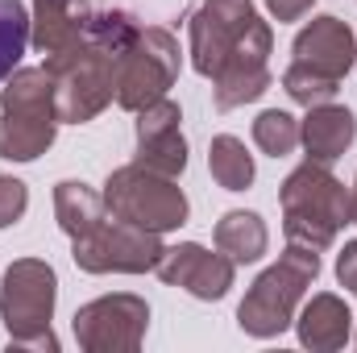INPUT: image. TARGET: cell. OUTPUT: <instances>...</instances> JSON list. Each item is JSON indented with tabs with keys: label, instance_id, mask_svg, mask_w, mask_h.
I'll return each mask as SVG.
<instances>
[{
	"label": "cell",
	"instance_id": "cell-1",
	"mask_svg": "<svg viewBox=\"0 0 357 353\" xmlns=\"http://www.w3.org/2000/svg\"><path fill=\"white\" fill-rule=\"evenodd\" d=\"M195 71L216 80V108H237L270 88V29L250 0H208L191 21Z\"/></svg>",
	"mask_w": 357,
	"mask_h": 353
},
{
	"label": "cell",
	"instance_id": "cell-2",
	"mask_svg": "<svg viewBox=\"0 0 357 353\" xmlns=\"http://www.w3.org/2000/svg\"><path fill=\"white\" fill-rule=\"evenodd\" d=\"M282 212H287V237L295 246L324 250L337 237V229L354 220V195L320 163H307L282 183Z\"/></svg>",
	"mask_w": 357,
	"mask_h": 353
},
{
	"label": "cell",
	"instance_id": "cell-3",
	"mask_svg": "<svg viewBox=\"0 0 357 353\" xmlns=\"http://www.w3.org/2000/svg\"><path fill=\"white\" fill-rule=\"evenodd\" d=\"M59 104L50 71H17L4 88V121H0V158L29 163L54 142Z\"/></svg>",
	"mask_w": 357,
	"mask_h": 353
},
{
	"label": "cell",
	"instance_id": "cell-4",
	"mask_svg": "<svg viewBox=\"0 0 357 353\" xmlns=\"http://www.w3.org/2000/svg\"><path fill=\"white\" fill-rule=\"evenodd\" d=\"M46 71L54 80L59 121H91L116 88V54L100 50L96 42H75L46 59Z\"/></svg>",
	"mask_w": 357,
	"mask_h": 353
},
{
	"label": "cell",
	"instance_id": "cell-5",
	"mask_svg": "<svg viewBox=\"0 0 357 353\" xmlns=\"http://www.w3.org/2000/svg\"><path fill=\"white\" fill-rule=\"evenodd\" d=\"M320 258L312 246H291L278 266H270L266 274L254 283V291L241 303V329L254 337H274L291 324V312L303 295V287L316 278Z\"/></svg>",
	"mask_w": 357,
	"mask_h": 353
},
{
	"label": "cell",
	"instance_id": "cell-6",
	"mask_svg": "<svg viewBox=\"0 0 357 353\" xmlns=\"http://www.w3.org/2000/svg\"><path fill=\"white\" fill-rule=\"evenodd\" d=\"M104 208L125 220V225H137L146 233H167L178 229L187 220V200L178 191L171 175H158L150 167H125L108 179V191H104Z\"/></svg>",
	"mask_w": 357,
	"mask_h": 353
},
{
	"label": "cell",
	"instance_id": "cell-7",
	"mask_svg": "<svg viewBox=\"0 0 357 353\" xmlns=\"http://www.w3.org/2000/svg\"><path fill=\"white\" fill-rule=\"evenodd\" d=\"M178 75V42L167 29H142L125 54H116V100L121 108H150Z\"/></svg>",
	"mask_w": 357,
	"mask_h": 353
},
{
	"label": "cell",
	"instance_id": "cell-8",
	"mask_svg": "<svg viewBox=\"0 0 357 353\" xmlns=\"http://www.w3.org/2000/svg\"><path fill=\"white\" fill-rule=\"evenodd\" d=\"M54 312V270L46 262H17L8 266L0 283V316L8 324L13 345H50L54 337L46 333Z\"/></svg>",
	"mask_w": 357,
	"mask_h": 353
},
{
	"label": "cell",
	"instance_id": "cell-9",
	"mask_svg": "<svg viewBox=\"0 0 357 353\" xmlns=\"http://www.w3.org/2000/svg\"><path fill=\"white\" fill-rule=\"evenodd\" d=\"M162 246H158V233H146L137 225H125V220H100L96 229H88L84 237H75V262L91 270V274H104V270H158L162 262Z\"/></svg>",
	"mask_w": 357,
	"mask_h": 353
},
{
	"label": "cell",
	"instance_id": "cell-10",
	"mask_svg": "<svg viewBox=\"0 0 357 353\" xmlns=\"http://www.w3.org/2000/svg\"><path fill=\"white\" fill-rule=\"evenodd\" d=\"M178 121H183L178 104H171L167 96L142 108V121H137V163L142 167L171 179L187 167V142L178 133Z\"/></svg>",
	"mask_w": 357,
	"mask_h": 353
},
{
	"label": "cell",
	"instance_id": "cell-11",
	"mask_svg": "<svg viewBox=\"0 0 357 353\" xmlns=\"http://www.w3.org/2000/svg\"><path fill=\"white\" fill-rule=\"evenodd\" d=\"M150 320V308L133 295H108V299H96L88 303L79 316H75V337L88 345V350H133L137 337L133 333H121V324H142L146 329Z\"/></svg>",
	"mask_w": 357,
	"mask_h": 353
},
{
	"label": "cell",
	"instance_id": "cell-12",
	"mask_svg": "<svg viewBox=\"0 0 357 353\" xmlns=\"http://www.w3.org/2000/svg\"><path fill=\"white\" fill-rule=\"evenodd\" d=\"M354 33L341 17H316L299 38H295V67H307L324 80H337L354 67Z\"/></svg>",
	"mask_w": 357,
	"mask_h": 353
},
{
	"label": "cell",
	"instance_id": "cell-13",
	"mask_svg": "<svg viewBox=\"0 0 357 353\" xmlns=\"http://www.w3.org/2000/svg\"><path fill=\"white\" fill-rule=\"evenodd\" d=\"M158 274L167 283L187 287L199 299H220L229 291V283H233V258H216L204 246H175V250L162 254Z\"/></svg>",
	"mask_w": 357,
	"mask_h": 353
},
{
	"label": "cell",
	"instance_id": "cell-14",
	"mask_svg": "<svg viewBox=\"0 0 357 353\" xmlns=\"http://www.w3.org/2000/svg\"><path fill=\"white\" fill-rule=\"evenodd\" d=\"M354 133H357L354 112H349V108H337V104H316V108L307 112V121L299 125V142L307 146V158L320 163V167L337 163V158L349 150Z\"/></svg>",
	"mask_w": 357,
	"mask_h": 353
},
{
	"label": "cell",
	"instance_id": "cell-15",
	"mask_svg": "<svg viewBox=\"0 0 357 353\" xmlns=\"http://www.w3.org/2000/svg\"><path fill=\"white\" fill-rule=\"evenodd\" d=\"M91 21L88 0H38L33 17V46L42 54H59L75 42H84Z\"/></svg>",
	"mask_w": 357,
	"mask_h": 353
},
{
	"label": "cell",
	"instance_id": "cell-16",
	"mask_svg": "<svg viewBox=\"0 0 357 353\" xmlns=\"http://www.w3.org/2000/svg\"><path fill=\"white\" fill-rule=\"evenodd\" d=\"M299 333H303V345H316V350L345 345V337H349V312H345V303L337 295H316L307 303V312H303Z\"/></svg>",
	"mask_w": 357,
	"mask_h": 353
},
{
	"label": "cell",
	"instance_id": "cell-17",
	"mask_svg": "<svg viewBox=\"0 0 357 353\" xmlns=\"http://www.w3.org/2000/svg\"><path fill=\"white\" fill-rule=\"evenodd\" d=\"M54 208H59V225L71 233V237H84L88 229H96L100 220H104V195H96L88 183H75V179H67V183H59V191H54Z\"/></svg>",
	"mask_w": 357,
	"mask_h": 353
},
{
	"label": "cell",
	"instance_id": "cell-18",
	"mask_svg": "<svg viewBox=\"0 0 357 353\" xmlns=\"http://www.w3.org/2000/svg\"><path fill=\"white\" fill-rule=\"evenodd\" d=\"M216 246L233 262H254V258L266 254V225L254 212H229L216 225Z\"/></svg>",
	"mask_w": 357,
	"mask_h": 353
},
{
	"label": "cell",
	"instance_id": "cell-19",
	"mask_svg": "<svg viewBox=\"0 0 357 353\" xmlns=\"http://www.w3.org/2000/svg\"><path fill=\"white\" fill-rule=\"evenodd\" d=\"M208 167H212V175L220 187H229V191H245L250 183H254V158L245 154V146L237 142V137H216L212 142V154H208Z\"/></svg>",
	"mask_w": 357,
	"mask_h": 353
},
{
	"label": "cell",
	"instance_id": "cell-20",
	"mask_svg": "<svg viewBox=\"0 0 357 353\" xmlns=\"http://www.w3.org/2000/svg\"><path fill=\"white\" fill-rule=\"evenodd\" d=\"M29 42V13L21 0H0V80L13 75Z\"/></svg>",
	"mask_w": 357,
	"mask_h": 353
},
{
	"label": "cell",
	"instance_id": "cell-21",
	"mask_svg": "<svg viewBox=\"0 0 357 353\" xmlns=\"http://www.w3.org/2000/svg\"><path fill=\"white\" fill-rule=\"evenodd\" d=\"M254 142L266 150L270 158H282V154H291L299 146V125H295V117L270 108V112H262L254 121Z\"/></svg>",
	"mask_w": 357,
	"mask_h": 353
},
{
	"label": "cell",
	"instance_id": "cell-22",
	"mask_svg": "<svg viewBox=\"0 0 357 353\" xmlns=\"http://www.w3.org/2000/svg\"><path fill=\"white\" fill-rule=\"evenodd\" d=\"M282 88H287V96H291L295 104L316 108V104H328V100L337 96V80H324V75H316V71L291 63V71L282 75Z\"/></svg>",
	"mask_w": 357,
	"mask_h": 353
},
{
	"label": "cell",
	"instance_id": "cell-23",
	"mask_svg": "<svg viewBox=\"0 0 357 353\" xmlns=\"http://www.w3.org/2000/svg\"><path fill=\"white\" fill-rule=\"evenodd\" d=\"M25 204H29V195H25V183H17V179H4V175H0V229H4V225H13V220L25 212Z\"/></svg>",
	"mask_w": 357,
	"mask_h": 353
},
{
	"label": "cell",
	"instance_id": "cell-24",
	"mask_svg": "<svg viewBox=\"0 0 357 353\" xmlns=\"http://www.w3.org/2000/svg\"><path fill=\"white\" fill-rule=\"evenodd\" d=\"M337 274H341V283L357 291V241H349L345 250H341V258H337Z\"/></svg>",
	"mask_w": 357,
	"mask_h": 353
},
{
	"label": "cell",
	"instance_id": "cell-25",
	"mask_svg": "<svg viewBox=\"0 0 357 353\" xmlns=\"http://www.w3.org/2000/svg\"><path fill=\"white\" fill-rule=\"evenodd\" d=\"M266 4L278 21H299V17L312 8V0H266Z\"/></svg>",
	"mask_w": 357,
	"mask_h": 353
},
{
	"label": "cell",
	"instance_id": "cell-26",
	"mask_svg": "<svg viewBox=\"0 0 357 353\" xmlns=\"http://www.w3.org/2000/svg\"><path fill=\"white\" fill-rule=\"evenodd\" d=\"M354 225H357V191H354Z\"/></svg>",
	"mask_w": 357,
	"mask_h": 353
}]
</instances>
